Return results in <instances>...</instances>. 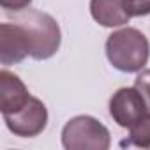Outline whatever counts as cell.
I'll return each mask as SVG.
<instances>
[{"label":"cell","instance_id":"1","mask_svg":"<svg viewBox=\"0 0 150 150\" xmlns=\"http://www.w3.org/2000/svg\"><path fill=\"white\" fill-rule=\"evenodd\" d=\"M106 57L110 64L122 72H139L148 62L150 42L138 28L125 27L108 37Z\"/></svg>","mask_w":150,"mask_h":150},{"label":"cell","instance_id":"8","mask_svg":"<svg viewBox=\"0 0 150 150\" xmlns=\"http://www.w3.org/2000/svg\"><path fill=\"white\" fill-rule=\"evenodd\" d=\"M90 14L103 27H122L132 14L127 0H90Z\"/></svg>","mask_w":150,"mask_h":150},{"label":"cell","instance_id":"7","mask_svg":"<svg viewBox=\"0 0 150 150\" xmlns=\"http://www.w3.org/2000/svg\"><path fill=\"white\" fill-rule=\"evenodd\" d=\"M28 99L30 94L20 76L7 69H2L0 72V111L2 115L18 111L28 103Z\"/></svg>","mask_w":150,"mask_h":150},{"label":"cell","instance_id":"6","mask_svg":"<svg viewBox=\"0 0 150 150\" xmlns=\"http://www.w3.org/2000/svg\"><path fill=\"white\" fill-rule=\"evenodd\" d=\"M30 57V39L23 25L2 23L0 25V62L2 65H13Z\"/></svg>","mask_w":150,"mask_h":150},{"label":"cell","instance_id":"4","mask_svg":"<svg viewBox=\"0 0 150 150\" xmlns=\"http://www.w3.org/2000/svg\"><path fill=\"white\" fill-rule=\"evenodd\" d=\"M7 129L20 138L39 136L48 125V110L42 101L30 96L28 103L14 113L2 115Z\"/></svg>","mask_w":150,"mask_h":150},{"label":"cell","instance_id":"5","mask_svg":"<svg viewBox=\"0 0 150 150\" xmlns=\"http://www.w3.org/2000/svg\"><path fill=\"white\" fill-rule=\"evenodd\" d=\"M110 115L120 127L131 129L148 113H146V106L139 92L134 87H124V88H118L111 96Z\"/></svg>","mask_w":150,"mask_h":150},{"label":"cell","instance_id":"2","mask_svg":"<svg viewBox=\"0 0 150 150\" xmlns=\"http://www.w3.org/2000/svg\"><path fill=\"white\" fill-rule=\"evenodd\" d=\"M14 21L23 25L28 34L30 57L34 60H48L58 51L62 34L57 20L51 14L37 9H25L20 16H16Z\"/></svg>","mask_w":150,"mask_h":150},{"label":"cell","instance_id":"9","mask_svg":"<svg viewBox=\"0 0 150 150\" xmlns=\"http://www.w3.org/2000/svg\"><path fill=\"white\" fill-rule=\"evenodd\" d=\"M125 146H139V148H150V115H145L138 124H134L129 129V138L122 141Z\"/></svg>","mask_w":150,"mask_h":150},{"label":"cell","instance_id":"12","mask_svg":"<svg viewBox=\"0 0 150 150\" xmlns=\"http://www.w3.org/2000/svg\"><path fill=\"white\" fill-rule=\"evenodd\" d=\"M32 4V0H0V6L6 11H25Z\"/></svg>","mask_w":150,"mask_h":150},{"label":"cell","instance_id":"11","mask_svg":"<svg viewBox=\"0 0 150 150\" xmlns=\"http://www.w3.org/2000/svg\"><path fill=\"white\" fill-rule=\"evenodd\" d=\"M132 16H148L150 14V0H127Z\"/></svg>","mask_w":150,"mask_h":150},{"label":"cell","instance_id":"10","mask_svg":"<svg viewBox=\"0 0 150 150\" xmlns=\"http://www.w3.org/2000/svg\"><path fill=\"white\" fill-rule=\"evenodd\" d=\"M134 88L139 92V96L143 97V103L146 106V113L150 115V69L141 71L136 80H134Z\"/></svg>","mask_w":150,"mask_h":150},{"label":"cell","instance_id":"3","mask_svg":"<svg viewBox=\"0 0 150 150\" xmlns=\"http://www.w3.org/2000/svg\"><path fill=\"white\" fill-rule=\"evenodd\" d=\"M62 145L67 150H108L111 136L106 125L90 115L71 118L62 129Z\"/></svg>","mask_w":150,"mask_h":150}]
</instances>
